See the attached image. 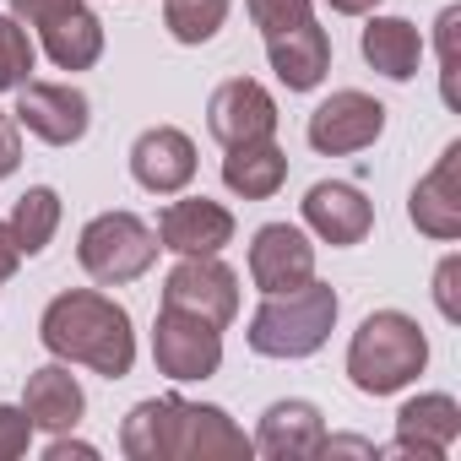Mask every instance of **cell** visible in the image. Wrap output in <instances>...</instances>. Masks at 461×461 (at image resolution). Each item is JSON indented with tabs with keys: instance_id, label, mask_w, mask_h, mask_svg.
<instances>
[{
	"instance_id": "cell-1",
	"label": "cell",
	"mask_w": 461,
	"mask_h": 461,
	"mask_svg": "<svg viewBox=\"0 0 461 461\" xmlns=\"http://www.w3.org/2000/svg\"><path fill=\"white\" fill-rule=\"evenodd\" d=\"M120 450L131 461H240L256 445L222 407L185 402V396H152L125 412Z\"/></svg>"
},
{
	"instance_id": "cell-2",
	"label": "cell",
	"mask_w": 461,
	"mask_h": 461,
	"mask_svg": "<svg viewBox=\"0 0 461 461\" xmlns=\"http://www.w3.org/2000/svg\"><path fill=\"white\" fill-rule=\"evenodd\" d=\"M39 337L55 358L66 364H87L109 380H125L131 364H136V331H131V315L125 304L93 294V288H77V294H60L50 299L44 321H39Z\"/></svg>"
},
{
	"instance_id": "cell-3",
	"label": "cell",
	"mask_w": 461,
	"mask_h": 461,
	"mask_svg": "<svg viewBox=\"0 0 461 461\" xmlns=\"http://www.w3.org/2000/svg\"><path fill=\"white\" fill-rule=\"evenodd\" d=\"M423 364H429V337L402 310H375L348 342V380L364 396H391V391L412 385L423 375Z\"/></svg>"
},
{
	"instance_id": "cell-4",
	"label": "cell",
	"mask_w": 461,
	"mask_h": 461,
	"mask_svg": "<svg viewBox=\"0 0 461 461\" xmlns=\"http://www.w3.org/2000/svg\"><path fill=\"white\" fill-rule=\"evenodd\" d=\"M337 310H342L337 294L315 277L288 294H267V304L250 315V348L261 358H310L326 348Z\"/></svg>"
},
{
	"instance_id": "cell-5",
	"label": "cell",
	"mask_w": 461,
	"mask_h": 461,
	"mask_svg": "<svg viewBox=\"0 0 461 461\" xmlns=\"http://www.w3.org/2000/svg\"><path fill=\"white\" fill-rule=\"evenodd\" d=\"M158 234L136 217V212H98L82 240H77V261L87 267L93 283L104 288H120V283H136L152 261H158Z\"/></svg>"
},
{
	"instance_id": "cell-6",
	"label": "cell",
	"mask_w": 461,
	"mask_h": 461,
	"mask_svg": "<svg viewBox=\"0 0 461 461\" xmlns=\"http://www.w3.org/2000/svg\"><path fill=\"white\" fill-rule=\"evenodd\" d=\"M23 28H39L44 55L60 71H87L104 55V23L82 6V0H12Z\"/></svg>"
},
{
	"instance_id": "cell-7",
	"label": "cell",
	"mask_w": 461,
	"mask_h": 461,
	"mask_svg": "<svg viewBox=\"0 0 461 461\" xmlns=\"http://www.w3.org/2000/svg\"><path fill=\"white\" fill-rule=\"evenodd\" d=\"M152 358H158V375L168 380H212L222 369V326L163 304L152 326Z\"/></svg>"
},
{
	"instance_id": "cell-8",
	"label": "cell",
	"mask_w": 461,
	"mask_h": 461,
	"mask_svg": "<svg viewBox=\"0 0 461 461\" xmlns=\"http://www.w3.org/2000/svg\"><path fill=\"white\" fill-rule=\"evenodd\" d=\"M163 304L190 310L212 326H228L240 315V277L217 256H179V267L163 277Z\"/></svg>"
},
{
	"instance_id": "cell-9",
	"label": "cell",
	"mask_w": 461,
	"mask_h": 461,
	"mask_svg": "<svg viewBox=\"0 0 461 461\" xmlns=\"http://www.w3.org/2000/svg\"><path fill=\"white\" fill-rule=\"evenodd\" d=\"M385 131V104L358 93V87H342L331 93L315 114H310V147L326 152V158H348V152H364L375 147Z\"/></svg>"
},
{
	"instance_id": "cell-10",
	"label": "cell",
	"mask_w": 461,
	"mask_h": 461,
	"mask_svg": "<svg viewBox=\"0 0 461 461\" xmlns=\"http://www.w3.org/2000/svg\"><path fill=\"white\" fill-rule=\"evenodd\" d=\"M17 125H28L50 147H71L93 125V104L71 82H23L17 87Z\"/></svg>"
},
{
	"instance_id": "cell-11",
	"label": "cell",
	"mask_w": 461,
	"mask_h": 461,
	"mask_svg": "<svg viewBox=\"0 0 461 461\" xmlns=\"http://www.w3.org/2000/svg\"><path fill=\"white\" fill-rule=\"evenodd\" d=\"M206 131L222 141V147H245V141H267L277 136V104L261 82L250 77H234L222 82L206 104Z\"/></svg>"
},
{
	"instance_id": "cell-12",
	"label": "cell",
	"mask_w": 461,
	"mask_h": 461,
	"mask_svg": "<svg viewBox=\"0 0 461 461\" xmlns=\"http://www.w3.org/2000/svg\"><path fill=\"white\" fill-rule=\"evenodd\" d=\"M407 217H412L418 234H429V240H456L461 234V141H450L439 152V163L412 185Z\"/></svg>"
},
{
	"instance_id": "cell-13",
	"label": "cell",
	"mask_w": 461,
	"mask_h": 461,
	"mask_svg": "<svg viewBox=\"0 0 461 461\" xmlns=\"http://www.w3.org/2000/svg\"><path fill=\"white\" fill-rule=\"evenodd\" d=\"M250 277L261 294H288L315 277V245L294 222H267L250 245Z\"/></svg>"
},
{
	"instance_id": "cell-14",
	"label": "cell",
	"mask_w": 461,
	"mask_h": 461,
	"mask_svg": "<svg viewBox=\"0 0 461 461\" xmlns=\"http://www.w3.org/2000/svg\"><path fill=\"white\" fill-rule=\"evenodd\" d=\"M228 240H234V212L206 201V195L174 201L158 217V245L174 250V256H217Z\"/></svg>"
},
{
	"instance_id": "cell-15",
	"label": "cell",
	"mask_w": 461,
	"mask_h": 461,
	"mask_svg": "<svg viewBox=\"0 0 461 461\" xmlns=\"http://www.w3.org/2000/svg\"><path fill=\"white\" fill-rule=\"evenodd\" d=\"M461 434V407L445 396V391H429V396H412L402 412H396V439L385 445V456H423V461H439Z\"/></svg>"
},
{
	"instance_id": "cell-16",
	"label": "cell",
	"mask_w": 461,
	"mask_h": 461,
	"mask_svg": "<svg viewBox=\"0 0 461 461\" xmlns=\"http://www.w3.org/2000/svg\"><path fill=\"white\" fill-rule=\"evenodd\" d=\"M131 174H136L141 190L174 195V190H185L195 179V141L185 131H174V125H152L131 147Z\"/></svg>"
},
{
	"instance_id": "cell-17",
	"label": "cell",
	"mask_w": 461,
	"mask_h": 461,
	"mask_svg": "<svg viewBox=\"0 0 461 461\" xmlns=\"http://www.w3.org/2000/svg\"><path fill=\"white\" fill-rule=\"evenodd\" d=\"M304 222L326 245H358L369 228H375V206L364 201L358 185H342V179H321L310 185L304 195Z\"/></svg>"
},
{
	"instance_id": "cell-18",
	"label": "cell",
	"mask_w": 461,
	"mask_h": 461,
	"mask_svg": "<svg viewBox=\"0 0 461 461\" xmlns=\"http://www.w3.org/2000/svg\"><path fill=\"white\" fill-rule=\"evenodd\" d=\"M321 439H326V418L315 402H272L261 412V429H256V450L272 456V461H299V456H321Z\"/></svg>"
},
{
	"instance_id": "cell-19",
	"label": "cell",
	"mask_w": 461,
	"mask_h": 461,
	"mask_svg": "<svg viewBox=\"0 0 461 461\" xmlns=\"http://www.w3.org/2000/svg\"><path fill=\"white\" fill-rule=\"evenodd\" d=\"M82 407H87V396H82V385H77V375L66 364H44L23 385V412L33 418V429L66 434V429L82 423Z\"/></svg>"
},
{
	"instance_id": "cell-20",
	"label": "cell",
	"mask_w": 461,
	"mask_h": 461,
	"mask_svg": "<svg viewBox=\"0 0 461 461\" xmlns=\"http://www.w3.org/2000/svg\"><path fill=\"white\" fill-rule=\"evenodd\" d=\"M267 55H272V71H277V82L288 93H310L331 71V39L315 23H304V28L283 33V39H267Z\"/></svg>"
},
{
	"instance_id": "cell-21",
	"label": "cell",
	"mask_w": 461,
	"mask_h": 461,
	"mask_svg": "<svg viewBox=\"0 0 461 461\" xmlns=\"http://www.w3.org/2000/svg\"><path fill=\"white\" fill-rule=\"evenodd\" d=\"M283 179H288V152L272 136L267 141H245V147H228V158H222V185L234 195H245V201L277 195Z\"/></svg>"
},
{
	"instance_id": "cell-22",
	"label": "cell",
	"mask_w": 461,
	"mask_h": 461,
	"mask_svg": "<svg viewBox=\"0 0 461 461\" xmlns=\"http://www.w3.org/2000/svg\"><path fill=\"white\" fill-rule=\"evenodd\" d=\"M364 60L391 77V82H412L418 77V60H423V39L407 17H369L364 28Z\"/></svg>"
},
{
	"instance_id": "cell-23",
	"label": "cell",
	"mask_w": 461,
	"mask_h": 461,
	"mask_svg": "<svg viewBox=\"0 0 461 461\" xmlns=\"http://www.w3.org/2000/svg\"><path fill=\"white\" fill-rule=\"evenodd\" d=\"M12 240H17V250L23 256H39L50 240H55V228H60V195L50 190V185H33V190H23L17 195V206H12Z\"/></svg>"
},
{
	"instance_id": "cell-24",
	"label": "cell",
	"mask_w": 461,
	"mask_h": 461,
	"mask_svg": "<svg viewBox=\"0 0 461 461\" xmlns=\"http://www.w3.org/2000/svg\"><path fill=\"white\" fill-rule=\"evenodd\" d=\"M222 23H228V0H168L163 6V28L179 44H206Z\"/></svg>"
},
{
	"instance_id": "cell-25",
	"label": "cell",
	"mask_w": 461,
	"mask_h": 461,
	"mask_svg": "<svg viewBox=\"0 0 461 461\" xmlns=\"http://www.w3.org/2000/svg\"><path fill=\"white\" fill-rule=\"evenodd\" d=\"M23 82H33V39L23 23L0 17V93H17Z\"/></svg>"
},
{
	"instance_id": "cell-26",
	"label": "cell",
	"mask_w": 461,
	"mask_h": 461,
	"mask_svg": "<svg viewBox=\"0 0 461 461\" xmlns=\"http://www.w3.org/2000/svg\"><path fill=\"white\" fill-rule=\"evenodd\" d=\"M250 17H256V28L267 39H283V33L304 28V23H315L310 0H250Z\"/></svg>"
},
{
	"instance_id": "cell-27",
	"label": "cell",
	"mask_w": 461,
	"mask_h": 461,
	"mask_svg": "<svg viewBox=\"0 0 461 461\" xmlns=\"http://www.w3.org/2000/svg\"><path fill=\"white\" fill-rule=\"evenodd\" d=\"M456 28H461V6L439 12V93L445 104H456Z\"/></svg>"
},
{
	"instance_id": "cell-28",
	"label": "cell",
	"mask_w": 461,
	"mask_h": 461,
	"mask_svg": "<svg viewBox=\"0 0 461 461\" xmlns=\"http://www.w3.org/2000/svg\"><path fill=\"white\" fill-rule=\"evenodd\" d=\"M33 439V418L23 407H0V461H17Z\"/></svg>"
},
{
	"instance_id": "cell-29",
	"label": "cell",
	"mask_w": 461,
	"mask_h": 461,
	"mask_svg": "<svg viewBox=\"0 0 461 461\" xmlns=\"http://www.w3.org/2000/svg\"><path fill=\"white\" fill-rule=\"evenodd\" d=\"M456 277H461V261H456V256L439 261V272H434V299H439V315H445V321L461 315V304H456Z\"/></svg>"
},
{
	"instance_id": "cell-30",
	"label": "cell",
	"mask_w": 461,
	"mask_h": 461,
	"mask_svg": "<svg viewBox=\"0 0 461 461\" xmlns=\"http://www.w3.org/2000/svg\"><path fill=\"white\" fill-rule=\"evenodd\" d=\"M17 163H23V136H17V120H12V114H0V179L17 174Z\"/></svg>"
},
{
	"instance_id": "cell-31",
	"label": "cell",
	"mask_w": 461,
	"mask_h": 461,
	"mask_svg": "<svg viewBox=\"0 0 461 461\" xmlns=\"http://www.w3.org/2000/svg\"><path fill=\"white\" fill-rule=\"evenodd\" d=\"M17 267H23V250H17V240H12V228L0 222V283L17 277Z\"/></svg>"
},
{
	"instance_id": "cell-32",
	"label": "cell",
	"mask_w": 461,
	"mask_h": 461,
	"mask_svg": "<svg viewBox=\"0 0 461 461\" xmlns=\"http://www.w3.org/2000/svg\"><path fill=\"white\" fill-rule=\"evenodd\" d=\"M71 456H82V461H87V456H98V450H93V445H82V439H55V445H50V461H71Z\"/></svg>"
},
{
	"instance_id": "cell-33",
	"label": "cell",
	"mask_w": 461,
	"mask_h": 461,
	"mask_svg": "<svg viewBox=\"0 0 461 461\" xmlns=\"http://www.w3.org/2000/svg\"><path fill=\"white\" fill-rule=\"evenodd\" d=\"M331 12H342V17H364V12H375L380 0H326Z\"/></svg>"
}]
</instances>
